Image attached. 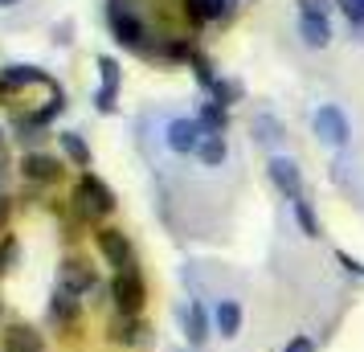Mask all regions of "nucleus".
<instances>
[{"label": "nucleus", "instance_id": "f257e3e1", "mask_svg": "<svg viewBox=\"0 0 364 352\" xmlns=\"http://www.w3.org/2000/svg\"><path fill=\"white\" fill-rule=\"evenodd\" d=\"M74 213L82 221H99L107 213H115V193L102 185L95 172H82V181L74 188Z\"/></svg>", "mask_w": 364, "mask_h": 352}, {"label": "nucleus", "instance_id": "f03ea898", "mask_svg": "<svg viewBox=\"0 0 364 352\" xmlns=\"http://www.w3.org/2000/svg\"><path fill=\"white\" fill-rule=\"evenodd\" d=\"M107 295L115 299L119 316H139L144 303H148V287L139 279V270H119L115 279H111V291H107Z\"/></svg>", "mask_w": 364, "mask_h": 352}, {"label": "nucleus", "instance_id": "7ed1b4c3", "mask_svg": "<svg viewBox=\"0 0 364 352\" xmlns=\"http://www.w3.org/2000/svg\"><path fill=\"white\" fill-rule=\"evenodd\" d=\"M95 242H99V254L119 270H135V254H132V238L123 234V230H115V225H102L99 234H95Z\"/></svg>", "mask_w": 364, "mask_h": 352}, {"label": "nucleus", "instance_id": "20e7f679", "mask_svg": "<svg viewBox=\"0 0 364 352\" xmlns=\"http://www.w3.org/2000/svg\"><path fill=\"white\" fill-rule=\"evenodd\" d=\"M315 135L323 139V144H331V148H344L348 139H352V123H348V115L340 111V107H331V102H323L319 111H315Z\"/></svg>", "mask_w": 364, "mask_h": 352}, {"label": "nucleus", "instance_id": "39448f33", "mask_svg": "<svg viewBox=\"0 0 364 352\" xmlns=\"http://www.w3.org/2000/svg\"><path fill=\"white\" fill-rule=\"evenodd\" d=\"M21 172H25V181H33V185H53V181L62 176V160L50 156V151H25Z\"/></svg>", "mask_w": 364, "mask_h": 352}, {"label": "nucleus", "instance_id": "423d86ee", "mask_svg": "<svg viewBox=\"0 0 364 352\" xmlns=\"http://www.w3.org/2000/svg\"><path fill=\"white\" fill-rule=\"evenodd\" d=\"M266 172H270V181H274V188H279L282 197H303V176H299V164L291 160V156H274L270 164H266Z\"/></svg>", "mask_w": 364, "mask_h": 352}, {"label": "nucleus", "instance_id": "0eeeda50", "mask_svg": "<svg viewBox=\"0 0 364 352\" xmlns=\"http://www.w3.org/2000/svg\"><path fill=\"white\" fill-rule=\"evenodd\" d=\"M62 287L74 291V295H90V291H99V274L82 258H66L62 262Z\"/></svg>", "mask_w": 364, "mask_h": 352}, {"label": "nucleus", "instance_id": "6e6552de", "mask_svg": "<svg viewBox=\"0 0 364 352\" xmlns=\"http://www.w3.org/2000/svg\"><path fill=\"white\" fill-rule=\"evenodd\" d=\"M0 352H46V336L37 332L33 324H9Z\"/></svg>", "mask_w": 364, "mask_h": 352}, {"label": "nucleus", "instance_id": "1a4fd4ad", "mask_svg": "<svg viewBox=\"0 0 364 352\" xmlns=\"http://www.w3.org/2000/svg\"><path fill=\"white\" fill-rule=\"evenodd\" d=\"M205 139V127H200L197 119H172L168 123V148L181 151V156H188V151H197V144Z\"/></svg>", "mask_w": 364, "mask_h": 352}, {"label": "nucleus", "instance_id": "9d476101", "mask_svg": "<svg viewBox=\"0 0 364 352\" xmlns=\"http://www.w3.org/2000/svg\"><path fill=\"white\" fill-rule=\"evenodd\" d=\"M111 33H115L119 46H127V50H144V25L127 13V9H111Z\"/></svg>", "mask_w": 364, "mask_h": 352}, {"label": "nucleus", "instance_id": "9b49d317", "mask_svg": "<svg viewBox=\"0 0 364 352\" xmlns=\"http://www.w3.org/2000/svg\"><path fill=\"white\" fill-rule=\"evenodd\" d=\"M99 74H102V86L95 90V107L102 115L115 111V95H119V62L115 58H99Z\"/></svg>", "mask_w": 364, "mask_h": 352}, {"label": "nucleus", "instance_id": "f8f14e48", "mask_svg": "<svg viewBox=\"0 0 364 352\" xmlns=\"http://www.w3.org/2000/svg\"><path fill=\"white\" fill-rule=\"evenodd\" d=\"M50 319L53 324H66V328H74L78 319H82V299L74 295V291H66V287H58L50 299Z\"/></svg>", "mask_w": 364, "mask_h": 352}, {"label": "nucleus", "instance_id": "ddd939ff", "mask_svg": "<svg viewBox=\"0 0 364 352\" xmlns=\"http://www.w3.org/2000/svg\"><path fill=\"white\" fill-rule=\"evenodd\" d=\"M107 332H111V340H115V344H135V348H139V344H148L151 328L139 316H115Z\"/></svg>", "mask_w": 364, "mask_h": 352}, {"label": "nucleus", "instance_id": "4468645a", "mask_svg": "<svg viewBox=\"0 0 364 352\" xmlns=\"http://www.w3.org/2000/svg\"><path fill=\"white\" fill-rule=\"evenodd\" d=\"M299 37H303L311 50H328V41H331V21L323 17V13H303V17H299Z\"/></svg>", "mask_w": 364, "mask_h": 352}, {"label": "nucleus", "instance_id": "2eb2a0df", "mask_svg": "<svg viewBox=\"0 0 364 352\" xmlns=\"http://www.w3.org/2000/svg\"><path fill=\"white\" fill-rule=\"evenodd\" d=\"M237 0H184V13L193 25H205V21H221L233 13Z\"/></svg>", "mask_w": 364, "mask_h": 352}, {"label": "nucleus", "instance_id": "dca6fc26", "mask_svg": "<svg viewBox=\"0 0 364 352\" xmlns=\"http://www.w3.org/2000/svg\"><path fill=\"white\" fill-rule=\"evenodd\" d=\"M213 319H217V332L225 336V340H233V336L242 332V303L237 299H221L217 303V311H213Z\"/></svg>", "mask_w": 364, "mask_h": 352}, {"label": "nucleus", "instance_id": "f3484780", "mask_svg": "<svg viewBox=\"0 0 364 352\" xmlns=\"http://www.w3.org/2000/svg\"><path fill=\"white\" fill-rule=\"evenodd\" d=\"M0 74H4L9 95H13V90H21V86H33V82H46V86L53 82L50 74H46V70H37V66H4Z\"/></svg>", "mask_w": 364, "mask_h": 352}, {"label": "nucleus", "instance_id": "a211bd4d", "mask_svg": "<svg viewBox=\"0 0 364 352\" xmlns=\"http://www.w3.org/2000/svg\"><path fill=\"white\" fill-rule=\"evenodd\" d=\"M58 144H62V151L70 156V164L74 168H90V148H86V139L78 132H62L58 135Z\"/></svg>", "mask_w": 364, "mask_h": 352}, {"label": "nucleus", "instance_id": "6ab92c4d", "mask_svg": "<svg viewBox=\"0 0 364 352\" xmlns=\"http://www.w3.org/2000/svg\"><path fill=\"white\" fill-rule=\"evenodd\" d=\"M225 135H213V132H205V139L197 144V156H200V164H209V168H217L221 160H225Z\"/></svg>", "mask_w": 364, "mask_h": 352}, {"label": "nucleus", "instance_id": "aec40b11", "mask_svg": "<svg viewBox=\"0 0 364 352\" xmlns=\"http://www.w3.org/2000/svg\"><path fill=\"white\" fill-rule=\"evenodd\" d=\"M197 123L205 127V132L221 135L225 127H230V111H225V107H217V102H205V107H200V115H197Z\"/></svg>", "mask_w": 364, "mask_h": 352}, {"label": "nucleus", "instance_id": "412c9836", "mask_svg": "<svg viewBox=\"0 0 364 352\" xmlns=\"http://www.w3.org/2000/svg\"><path fill=\"white\" fill-rule=\"evenodd\" d=\"M205 340H209V311H205L200 303H193V307H188V344L200 348Z\"/></svg>", "mask_w": 364, "mask_h": 352}, {"label": "nucleus", "instance_id": "4be33fe9", "mask_svg": "<svg viewBox=\"0 0 364 352\" xmlns=\"http://www.w3.org/2000/svg\"><path fill=\"white\" fill-rule=\"evenodd\" d=\"M291 209H295L299 230H303L307 238H319V221H315V213H311V205H307V197H295V201H291Z\"/></svg>", "mask_w": 364, "mask_h": 352}, {"label": "nucleus", "instance_id": "5701e85b", "mask_svg": "<svg viewBox=\"0 0 364 352\" xmlns=\"http://www.w3.org/2000/svg\"><path fill=\"white\" fill-rule=\"evenodd\" d=\"M237 99H242V82H221V78L213 82V102H217V107H225V111H230Z\"/></svg>", "mask_w": 364, "mask_h": 352}, {"label": "nucleus", "instance_id": "b1692460", "mask_svg": "<svg viewBox=\"0 0 364 352\" xmlns=\"http://www.w3.org/2000/svg\"><path fill=\"white\" fill-rule=\"evenodd\" d=\"M254 132H258V139H266V144H279L282 139V123L279 119H270V115H262V119H254Z\"/></svg>", "mask_w": 364, "mask_h": 352}, {"label": "nucleus", "instance_id": "393cba45", "mask_svg": "<svg viewBox=\"0 0 364 352\" xmlns=\"http://www.w3.org/2000/svg\"><path fill=\"white\" fill-rule=\"evenodd\" d=\"M336 4H340V13L352 21V29L364 33V0H336Z\"/></svg>", "mask_w": 364, "mask_h": 352}, {"label": "nucleus", "instance_id": "a878e982", "mask_svg": "<svg viewBox=\"0 0 364 352\" xmlns=\"http://www.w3.org/2000/svg\"><path fill=\"white\" fill-rule=\"evenodd\" d=\"M13 262H17V238L4 234V238H0V274H9Z\"/></svg>", "mask_w": 364, "mask_h": 352}, {"label": "nucleus", "instance_id": "bb28decb", "mask_svg": "<svg viewBox=\"0 0 364 352\" xmlns=\"http://www.w3.org/2000/svg\"><path fill=\"white\" fill-rule=\"evenodd\" d=\"M188 62H193V74H197V82L213 90V82H217V78H213V66H209V58H205V53H193Z\"/></svg>", "mask_w": 364, "mask_h": 352}, {"label": "nucleus", "instance_id": "cd10ccee", "mask_svg": "<svg viewBox=\"0 0 364 352\" xmlns=\"http://www.w3.org/2000/svg\"><path fill=\"white\" fill-rule=\"evenodd\" d=\"M282 352H315V344H311V336H295V340H287Z\"/></svg>", "mask_w": 364, "mask_h": 352}, {"label": "nucleus", "instance_id": "c85d7f7f", "mask_svg": "<svg viewBox=\"0 0 364 352\" xmlns=\"http://www.w3.org/2000/svg\"><path fill=\"white\" fill-rule=\"evenodd\" d=\"M9 218H13V201L0 193V234H4V225H9Z\"/></svg>", "mask_w": 364, "mask_h": 352}, {"label": "nucleus", "instance_id": "c756f323", "mask_svg": "<svg viewBox=\"0 0 364 352\" xmlns=\"http://www.w3.org/2000/svg\"><path fill=\"white\" fill-rule=\"evenodd\" d=\"M303 4V13H323L328 17V0H299Z\"/></svg>", "mask_w": 364, "mask_h": 352}, {"label": "nucleus", "instance_id": "7c9ffc66", "mask_svg": "<svg viewBox=\"0 0 364 352\" xmlns=\"http://www.w3.org/2000/svg\"><path fill=\"white\" fill-rule=\"evenodd\" d=\"M340 262H344V267L352 270V274H364V267H360V262H352V258H348V254H340Z\"/></svg>", "mask_w": 364, "mask_h": 352}, {"label": "nucleus", "instance_id": "2f4dec72", "mask_svg": "<svg viewBox=\"0 0 364 352\" xmlns=\"http://www.w3.org/2000/svg\"><path fill=\"white\" fill-rule=\"evenodd\" d=\"M4 176H9V168H4V156H0V193H4Z\"/></svg>", "mask_w": 364, "mask_h": 352}, {"label": "nucleus", "instance_id": "473e14b6", "mask_svg": "<svg viewBox=\"0 0 364 352\" xmlns=\"http://www.w3.org/2000/svg\"><path fill=\"white\" fill-rule=\"evenodd\" d=\"M0 99H9V86H4V74H0Z\"/></svg>", "mask_w": 364, "mask_h": 352}, {"label": "nucleus", "instance_id": "72a5a7b5", "mask_svg": "<svg viewBox=\"0 0 364 352\" xmlns=\"http://www.w3.org/2000/svg\"><path fill=\"white\" fill-rule=\"evenodd\" d=\"M0 4H4V9H9V4H17V0H0Z\"/></svg>", "mask_w": 364, "mask_h": 352}, {"label": "nucleus", "instance_id": "f704fd0d", "mask_svg": "<svg viewBox=\"0 0 364 352\" xmlns=\"http://www.w3.org/2000/svg\"><path fill=\"white\" fill-rule=\"evenodd\" d=\"M0 316H4V303H0Z\"/></svg>", "mask_w": 364, "mask_h": 352}]
</instances>
